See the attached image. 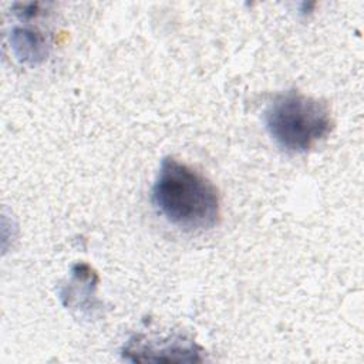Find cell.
<instances>
[{"label": "cell", "mask_w": 364, "mask_h": 364, "mask_svg": "<svg viewBox=\"0 0 364 364\" xmlns=\"http://www.w3.org/2000/svg\"><path fill=\"white\" fill-rule=\"evenodd\" d=\"M152 199L172 225L185 230H208L220 219V198L215 185L171 156L161 162Z\"/></svg>", "instance_id": "1"}, {"label": "cell", "mask_w": 364, "mask_h": 364, "mask_svg": "<svg viewBox=\"0 0 364 364\" xmlns=\"http://www.w3.org/2000/svg\"><path fill=\"white\" fill-rule=\"evenodd\" d=\"M263 119L277 145L296 154L314 148L333 128L328 105L294 90L276 95L267 105Z\"/></svg>", "instance_id": "2"}, {"label": "cell", "mask_w": 364, "mask_h": 364, "mask_svg": "<svg viewBox=\"0 0 364 364\" xmlns=\"http://www.w3.org/2000/svg\"><path fill=\"white\" fill-rule=\"evenodd\" d=\"M121 354L131 363H196L205 360L203 350L183 336L159 338L132 336L124 344Z\"/></svg>", "instance_id": "3"}, {"label": "cell", "mask_w": 364, "mask_h": 364, "mask_svg": "<svg viewBox=\"0 0 364 364\" xmlns=\"http://www.w3.org/2000/svg\"><path fill=\"white\" fill-rule=\"evenodd\" d=\"M98 276L97 273L85 263H77L71 270V277L65 286L60 290V297L64 306L70 304L78 294H81L80 303L75 310H80L82 314L91 313L98 309V301L95 300V287Z\"/></svg>", "instance_id": "4"}, {"label": "cell", "mask_w": 364, "mask_h": 364, "mask_svg": "<svg viewBox=\"0 0 364 364\" xmlns=\"http://www.w3.org/2000/svg\"><path fill=\"white\" fill-rule=\"evenodd\" d=\"M11 46L17 58L30 64L41 63L50 51L47 36L33 27H16L11 34Z\"/></svg>", "instance_id": "5"}]
</instances>
